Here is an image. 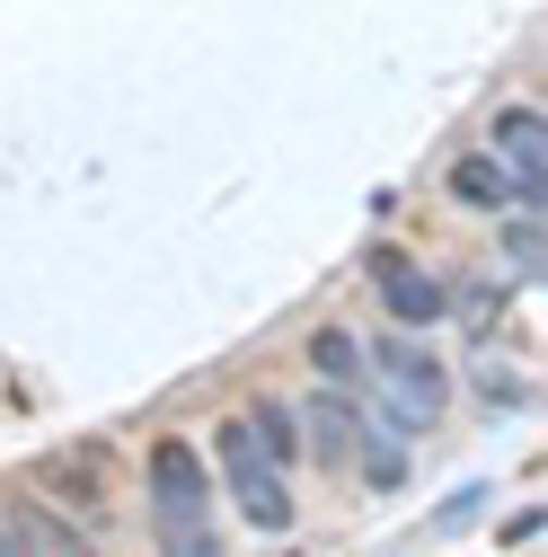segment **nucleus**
<instances>
[{
    "mask_svg": "<svg viewBox=\"0 0 548 557\" xmlns=\"http://www.w3.org/2000/svg\"><path fill=\"white\" fill-rule=\"evenodd\" d=\"M248 425L265 434V451H274V460H292V416H284V407H257Z\"/></svg>",
    "mask_w": 548,
    "mask_h": 557,
    "instance_id": "nucleus-10",
    "label": "nucleus"
},
{
    "mask_svg": "<svg viewBox=\"0 0 548 557\" xmlns=\"http://www.w3.org/2000/svg\"><path fill=\"white\" fill-rule=\"evenodd\" d=\"M310 355H319V372H327L336 389H354V381H363V345H354L346 327H319V336H310Z\"/></svg>",
    "mask_w": 548,
    "mask_h": 557,
    "instance_id": "nucleus-8",
    "label": "nucleus"
},
{
    "mask_svg": "<svg viewBox=\"0 0 548 557\" xmlns=\"http://www.w3.org/2000/svg\"><path fill=\"white\" fill-rule=\"evenodd\" d=\"M363 460H372V486H398V478H407V451H398L389 434H363Z\"/></svg>",
    "mask_w": 548,
    "mask_h": 557,
    "instance_id": "nucleus-9",
    "label": "nucleus"
},
{
    "mask_svg": "<svg viewBox=\"0 0 548 557\" xmlns=\"http://www.w3.org/2000/svg\"><path fill=\"white\" fill-rule=\"evenodd\" d=\"M0 548H80V531H62V513H0Z\"/></svg>",
    "mask_w": 548,
    "mask_h": 557,
    "instance_id": "nucleus-7",
    "label": "nucleus"
},
{
    "mask_svg": "<svg viewBox=\"0 0 548 557\" xmlns=\"http://www.w3.org/2000/svg\"><path fill=\"white\" fill-rule=\"evenodd\" d=\"M496 151H505L513 186H522L531 203H548V115H539V107H505V115H496Z\"/></svg>",
    "mask_w": 548,
    "mask_h": 557,
    "instance_id": "nucleus-4",
    "label": "nucleus"
},
{
    "mask_svg": "<svg viewBox=\"0 0 548 557\" xmlns=\"http://www.w3.org/2000/svg\"><path fill=\"white\" fill-rule=\"evenodd\" d=\"M142 486H151V522H160V548H213V496H203V460L186 451V443H160L151 460H142Z\"/></svg>",
    "mask_w": 548,
    "mask_h": 557,
    "instance_id": "nucleus-1",
    "label": "nucleus"
},
{
    "mask_svg": "<svg viewBox=\"0 0 548 557\" xmlns=\"http://www.w3.org/2000/svg\"><path fill=\"white\" fill-rule=\"evenodd\" d=\"M381 372H389V416H398L407 434H416V425H434V416H443L451 381H443V363H434V355H416L407 336H389V345H381Z\"/></svg>",
    "mask_w": 548,
    "mask_h": 557,
    "instance_id": "nucleus-3",
    "label": "nucleus"
},
{
    "mask_svg": "<svg viewBox=\"0 0 548 557\" xmlns=\"http://www.w3.org/2000/svg\"><path fill=\"white\" fill-rule=\"evenodd\" d=\"M213 460H222V478H231V496H239V513L274 540V531H292V496H284V460L265 451V434L248 425V416H231V425L213 434Z\"/></svg>",
    "mask_w": 548,
    "mask_h": 557,
    "instance_id": "nucleus-2",
    "label": "nucleus"
},
{
    "mask_svg": "<svg viewBox=\"0 0 548 557\" xmlns=\"http://www.w3.org/2000/svg\"><path fill=\"white\" fill-rule=\"evenodd\" d=\"M451 195H460V203H477V213H496V203L513 195V169H505V151H496V160H477V151H469V160L451 169Z\"/></svg>",
    "mask_w": 548,
    "mask_h": 557,
    "instance_id": "nucleus-6",
    "label": "nucleus"
},
{
    "mask_svg": "<svg viewBox=\"0 0 548 557\" xmlns=\"http://www.w3.org/2000/svg\"><path fill=\"white\" fill-rule=\"evenodd\" d=\"M505 257H513L522 274H539V284H548V239H539V231H513V239H505Z\"/></svg>",
    "mask_w": 548,
    "mask_h": 557,
    "instance_id": "nucleus-11",
    "label": "nucleus"
},
{
    "mask_svg": "<svg viewBox=\"0 0 548 557\" xmlns=\"http://www.w3.org/2000/svg\"><path fill=\"white\" fill-rule=\"evenodd\" d=\"M372 284H381V301H389V319L398 327H434L443 319V284H434V274L425 265H407V257H372Z\"/></svg>",
    "mask_w": 548,
    "mask_h": 557,
    "instance_id": "nucleus-5",
    "label": "nucleus"
}]
</instances>
